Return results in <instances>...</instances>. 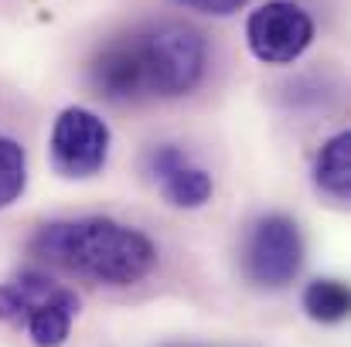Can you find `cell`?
Listing matches in <instances>:
<instances>
[{
  "mask_svg": "<svg viewBox=\"0 0 351 347\" xmlns=\"http://www.w3.org/2000/svg\"><path fill=\"white\" fill-rule=\"evenodd\" d=\"M205 65L208 44L202 31L167 21L106 44L89 65V79L96 92L113 103L140 96L171 99L191 92L202 82Z\"/></svg>",
  "mask_w": 351,
  "mask_h": 347,
  "instance_id": "cell-1",
  "label": "cell"
},
{
  "mask_svg": "<svg viewBox=\"0 0 351 347\" xmlns=\"http://www.w3.org/2000/svg\"><path fill=\"white\" fill-rule=\"evenodd\" d=\"M31 252L72 276L103 286H136L157 266V245L117 218H58L45 222L31 238Z\"/></svg>",
  "mask_w": 351,
  "mask_h": 347,
  "instance_id": "cell-2",
  "label": "cell"
},
{
  "mask_svg": "<svg viewBox=\"0 0 351 347\" xmlns=\"http://www.w3.org/2000/svg\"><path fill=\"white\" fill-rule=\"evenodd\" d=\"M79 317V296L45 272L24 269L0 283V320L24 331L34 347H62Z\"/></svg>",
  "mask_w": 351,
  "mask_h": 347,
  "instance_id": "cell-3",
  "label": "cell"
},
{
  "mask_svg": "<svg viewBox=\"0 0 351 347\" xmlns=\"http://www.w3.org/2000/svg\"><path fill=\"white\" fill-rule=\"evenodd\" d=\"M242 266L249 283L259 290L290 286L304 266V238L297 222L287 215H263L245 238Z\"/></svg>",
  "mask_w": 351,
  "mask_h": 347,
  "instance_id": "cell-4",
  "label": "cell"
},
{
  "mask_svg": "<svg viewBox=\"0 0 351 347\" xmlns=\"http://www.w3.org/2000/svg\"><path fill=\"white\" fill-rule=\"evenodd\" d=\"M311 41L314 21L293 0H266L245 21V44L263 65H293Z\"/></svg>",
  "mask_w": 351,
  "mask_h": 347,
  "instance_id": "cell-5",
  "label": "cell"
},
{
  "mask_svg": "<svg viewBox=\"0 0 351 347\" xmlns=\"http://www.w3.org/2000/svg\"><path fill=\"white\" fill-rule=\"evenodd\" d=\"M48 146H51V164L58 174L93 177L110 160V126L93 110L69 106L55 119Z\"/></svg>",
  "mask_w": 351,
  "mask_h": 347,
  "instance_id": "cell-6",
  "label": "cell"
},
{
  "mask_svg": "<svg viewBox=\"0 0 351 347\" xmlns=\"http://www.w3.org/2000/svg\"><path fill=\"white\" fill-rule=\"evenodd\" d=\"M147 170H150L154 184L160 188V194L174 208H202L215 194L212 174L202 170L198 164H191V157L181 146H171V143L154 146L147 157Z\"/></svg>",
  "mask_w": 351,
  "mask_h": 347,
  "instance_id": "cell-7",
  "label": "cell"
},
{
  "mask_svg": "<svg viewBox=\"0 0 351 347\" xmlns=\"http://www.w3.org/2000/svg\"><path fill=\"white\" fill-rule=\"evenodd\" d=\"M314 181L335 201H351V133H338L321 146Z\"/></svg>",
  "mask_w": 351,
  "mask_h": 347,
  "instance_id": "cell-8",
  "label": "cell"
},
{
  "mask_svg": "<svg viewBox=\"0 0 351 347\" xmlns=\"http://www.w3.org/2000/svg\"><path fill=\"white\" fill-rule=\"evenodd\" d=\"M304 313L314 324H341L351 310V293L348 283L341 279H314L304 290Z\"/></svg>",
  "mask_w": 351,
  "mask_h": 347,
  "instance_id": "cell-9",
  "label": "cell"
},
{
  "mask_svg": "<svg viewBox=\"0 0 351 347\" xmlns=\"http://www.w3.org/2000/svg\"><path fill=\"white\" fill-rule=\"evenodd\" d=\"M27 188V153L17 140L0 133V211L10 208Z\"/></svg>",
  "mask_w": 351,
  "mask_h": 347,
  "instance_id": "cell-10",
  "label": "cell"
},
{
  "mask_svg": "<svg viewBox=\"0 0 351 347\" xmlns=\"http://www.w3.org/2000/svg\"><path fill=\"white\" fill-rule=\"evenodd\" d=\"M188 10H198V14H208V17H229L235 10H242L249 0H174Z\"/></svg>",
  "mask_w": 351,
  "mask_h": 347,
  "instance_id": "cell-11",
  "label": "cell"
}]
</instances>
